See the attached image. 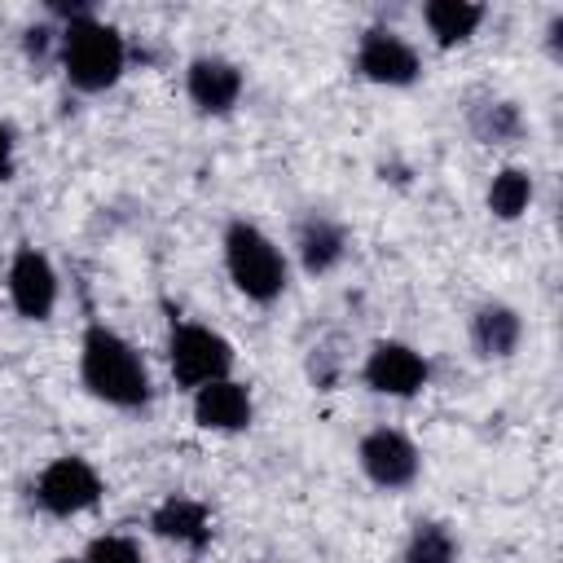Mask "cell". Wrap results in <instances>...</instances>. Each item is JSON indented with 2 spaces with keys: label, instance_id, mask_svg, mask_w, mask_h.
I'll return each mask as SVG.
<instances>
[{
  "label": "cell",
  "instance_id": "ac0fdd59",
  "mask_svg": "<svg viewBox=\"0 0 563 563\" xmlns=\"http://www.w3.org/2000/svg\"><path fill=\"white\" fill-rule=\"evenodd\" d=\"M400 563H457V541L444 523L418 519L405 550H400Z\"/></svg>",
  "mask_w": 563,
  "mask_h": 563
},
{
  "label": "cell",
  "instance_id": "ffe728a7",
  "mask_svg": "<svg viewBox=\"0 0 563 563\" xmlns=\"http://www.w3.org/2000/svg\"><path fill=\"white\" fill-rule=\"evenodd\" d=\"M308 378L317 391H334L339 378H343V352L334 343H317L312 356H308Z\"/></svg>",
  "mask_w": 563,
  "mask_h": 563
},
{
  "label": "cell",
  "instance_id": "cb8c5ba5",
  "mask_svg": "<svg viewBox=\"0 0 563 563\" xmlns=\"http://www.w3.org/2000/svg\"><path fill=\"white\" fill-rule=\"evenodd\" d=\"M57 563H84V559H57Z\"/></svg>",
  "mask_w": 563,
  "mask_h": 563
},
{
  "label": "cell",
  "instance_id": "ba28073f",
  "mask_svg": "<svg viewBox=\"0 0 563 563\" xmlns=\"http://www.w3.org/2000/svg\"><path fill=\"white\" fill-rule=\"evenodd\" d=\"M352 66H356L361 79H369V84H378V88H409V84H418V75H422L418 48H413L400 31H391V26H369V31L356 40Z\"/></svg>",
  "mask_w": 563,
  "mask_h": 563
},
{
  "label": "cell",
  "instance_id": "9a60e30c",
  "mask_svg": "<svg viewBox=\"0 0 563 563\" xmlns=\"http://www.w3.org/2000/svg\"><path fill=\"white\" fill-rule=\"evenodd\" d=\"M484 13H488V9L475 4V0H427V4H422V22H427V31H431V40H435L440 48L466 44V40L479 31Z\"/></svg>",
  "mask_w": 563,
  "mask_h": 563
},
{
  "label": "cell",
  "instance_id": "603a6c76",
  "mask_svg": "<svg viewBox=\"0 0 563 563\" xmlns=\"http://www.w3.org/2000/svg\"><path fill=\"white\" fill-rule=\"evenodd\" d=\"M559 31H563V13H554L550 26H545V40H550V53H554V57H559Z\"/></svg>",
  "mask_w": 563,
  "mask_h": 563
},
{
  "label": "cell",
  "instance_id": "6da1fadb",
  "mask_svg": "<svg viewBox=\"0 0 563 563\" xmlns=\"http://www.w3.org/2000/svg\"><path fill=\"white\" fill-rule=\"evenodd\" d=\"M79 383L88 387V396H97L110 409H145L154 396L150 383V365L136 352L132 339H123L114 325L92 321L79 339Z\"/></svg>",
  "mask_w": 563,
  "mask_h": 563
},
{
  "label": "cell",
  "instance_id": "44dd1931",
  "mask_svg": "<svg viewBox=\"0 0 563 563\" xmlns=\"http://www.w3.org/2000/svg\"><path fill=\"white\" fill-rule=\"evenodd\" d=\"M57 31H62V26L40 22V26H31V31L22 35V53H26V62L35 66V75H40V66H53V62H57Z\"/></svg>",
  "mask_w": 563,
  "mask_h": 563
},
{
  "label": "cell",
  "instance_id": "3957f363",
  "mask_svg": "<svg viewBox=\"0 0 563 563\" xmlns=\"http://www.w3.org/2000/svg\"><path fill=\"white\" fill-rule=\"evenodd\" d=\"M224 273L233 282V290L260 308L277 303L286 295V282H290V264H286V251L251 220H229L224 224Z\"/></svg>",
  "mask_w": 563,
  "mask_h": 563
},
{
  "label": "cell",
  "instance_id": "8992f818",
  "mask_svg": "<svg viewBox=\"0 0 563 563\" xmlns=\"http://www.w3.org/2000/svg\"><path fill=\"white\" fill-rule=\"evenodd\" d=\"M356 466H361V475H365L374 488H383V493H405V488H413L418 475H422V453H418V444H413L405 431H396V427H374V431H365V435L356 440Z\"/></svg>",
  "mask_w": 563,
  "mask_h": 563
},
{
  "label": "cell",
  "instance_id": "8fae6325",
  "mask_svg": "<svg viewBox=\"0 0 563 563\" xmlns=\"http://www.w3.org/2000/svg\"><path fill=\"white\" fill-rule=\"evenodd\" d=\"M189 413L202 431H216V435H238L255 422V396L246 383L238 378H216L198 391H189Z\"/></svg>",
  "mask_w": 563,
  "mask_h": 563
},
{
  "label": "cell",
  "instance_id": "30bf717a",
  "mask_svg": "<svg viewBox=\"0 0 563 563\" xmlns=\"http://www.w3.org/2000/svg\"><path fill=\"white\" fill-rule=\"evenodd\" d=\"M242 88H246L242 66L220 53H198L185 66V92L198 114H229L242 101Z\"/></svg>",
  "mask_w": 563,
  "mask_h": 563
},
{
  "label": "cell",
  "instance_id": "7a4b0ae2",
  "mask_svg": "<svg viewBox=\"0 0 563 563\" xmlns=\"http://www.w3.org/2000/svg\"><path fill=\"white\" fill-rule=\"evenodd\" d=\"M57 66L75 92H106L128 70V40L119 26L84 13L57 31Z\"/></svg>",
  "mask_w": 563,
  "mask_h": 563
},
{
  "label": "cell",
  "instance_id": "d6986e66",
  "mask_svg": "<svg viewBox=\"0 0 563 563\" xmlns=\"http://www.w3.org/2000/svg\"><path fill=\"white\" fill-rule=\"evenodd\" d=\"M79 559L84 563H145L141 545L128 532H101V537H92Z\"/></svg>",
  "mask_w": 563,
  "mask_h": 563
},
{
  "label": "cell",
  "instance_id": "52a82bcc",
  "mask_svg": "<svg viewBox=\"0 0 563 563\" xmlns=\"http://www.w3.org/2000/svg\"><path fill=\"white\" fill-rule=\"evenodd\" d=\"M361 383L378 396L409 400L431 383V361L400 339H378L361 361Z\"/></svg>",
  "mask_w": 563,
  "mask_h": 563
},
{
  "label": "cell",
  "instance_id": "277c9868",
  "mask_svg": "<svg viewBox=\"0 0 563 563\" xmlns=\"http://www.w3.org/2000/svg\"><path fill=\"white\" fill-rule=\"evenodd\" d=\"M167 369H172V383L180 391H198L216 378H233V343L202 325V321H185V317H172V330H167Z\"/></svg>",
  "mask_w": 563,
  "mask_h": 563
},
{
  "label": "cell",
  "instance_id": "5bb4252c",
  "mask_svg": "<svg viewBox=\"0 0 563 563\" xmlns=\"http://www.w3.org/2000/svg\"><path fill=\"white\" fill-rule=\"evenodd\" d=\"M295 255H299V268L308 277H321V273H330V268L343 264V255H347V229L334 216L312 211V216H303L295 224Z\"/></svg>",
  "mask_w": 563,
  "mask_h": 563
},
{
  "label": "cell",
  "instance_id": "e0dca14e",
  "mask_svg": "<svg viewBox=\"0 0 563 563\" xmlns=\"http://www.w3.org/2000/svg\"><path fill=\"white\" fill-rule=\"evenodd\" d=\"M532 194H537V185H532V172L528 167H501L488 180L484 202H488V216L493 220H519L532 207Z\"/></svg>",
  "mask_w": 563,
  "mask_h": 563
},
{
  "label": "cell",
  "instance_id": "7c38bea8",
  "mask_svg": "<svg viewBox=\"0 0 563 563\" xmlns=\"http://www.w3.org/2000/svg\"><path fill=\"white\" fill-rule=\"evenodd\" d=\"M150 528H154V537L176 541V545L189 550V554H202V550L211 545V537H216L211 510H207L198 497H189V493H167V497L150 510Z\"/></svg>",
  "mask_w": 563,
  "mask_h": 563
},
{
  "label": "cell",
  "instance_id": "9c48e42d",
  "mask_svg": "<svg viewBox=\"0 0 563 563\" xmlns=\"http://www.w3.org/2000/svg\"><path fill=\"white\" fill-rule=\"evenodd\" d=\"M4 290H9V303H13V312L22 321H48L53 308H57V290L62 286H57L53 260L40 246L22 242L13 251V260H9V268H4Z\"/></svg>",
  "mask_w": 563,
  "mask_h": 563
},
{
  "label": "cell",
  "instance_id": "5b68a950",
  "mask_svg": "<svg viewBox=\"0 0 563 563\" xmlns=\"http://www.w3.org/2000/svg\"><path fill=\"white\" fill-rule=\"evenodd\" d=\"M101 493H106L101 471H97L88 457H79V453L53 457V462L35 475V488H31L35 506H40L44 515H53V519H75V515L92 510V506L101 501Z\"/></svg>",
  "mask_w": 563,
  "mask_h": 563
},
{
  "label": "cell",
  "instance_id": "4fadbf2b",
  "mask_svg": "<svg viewBox=\"0 0 563 563\" xmlns=\"http://www.w3.org/2000/svg\"><path fill=\"white\" fill-rule=\"evenodd\" d=\"M523 343V317L506 299H484L471 312V347L484 361H506Z\"/></svg>",
  "mask_w": 563,
  "mask_h": 563
},
{
  "label": "cell",
  "instance_id": "2e32d148",
  "mask_svg": "<svg viewBox=\"0 0 563 563\" xmlns=\"http://www.w3.org/2000/svg\"><path fill=\"white\" fill-rule=\"evenodd\" d=\"M466 128H471V136L479 145H510V141L523 136L528 123H523L519 101H510V97H484V101H475L466 110Z\"/></svg>",
  "mask_w": 563,
  "mask_h": 563
},
{
  "label": "cell",
  "instance_id": "7402d4cb",
  "mask_svg": "<svg viewBox=\"0 0 563 563\" xmlns=\"http://www.w3.org/2000/svg\"><path fill=\"white\" fill-rule=\"evenodd\" d=\"M13 167H18V141H13V128L0 123V185L13 180Z\"/></svg>",
  "mask_w": 563,
  "mask_h": 563
}]
</instances>
